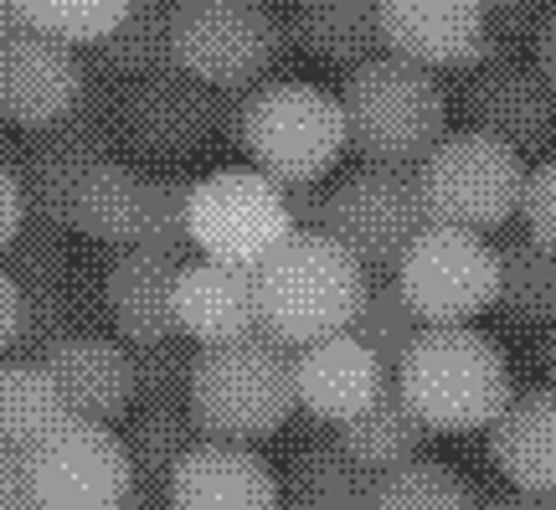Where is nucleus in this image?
Listing matches in <instances>:
<instances>
[{"label":"nucleus","mask_w":556,"mask_h":510,"mask_svg":"<svg viewBox=\"0 0 556 510\" xmlns=\"http://www.w3.org/2000/svg\"><path fill=\"white\" fill-rule=\"evenodd\" d=\"M258 284V335L274 346H315L325 335L351 331L371 274L319 227H294L253 269Z\"/></svg>","instance_id":"f257e3e1"},{"label":"nucleus","mask_w":556,"mask_h":510,"mask_svg":"<svg viewBox=\"0 0 556 510\" xmlns=\"http://www.w3.org/2000/svg\"><path fill=\"white\" fill-rule=\"evenodd\" d=\"M397 387L428 423V433L490 428L505 412V402L516 397L510 361L500 356L490 335L469 331V325H428L413 340V351L402 356Z\"/></svg>","instance_id":"f03ea898"},{"label":"nucleus","mask_w":556,"mask_h":510,"mask_svg":"<svg viewBox=\"0 0 556 510\" xmlns=\"http://www.w3.org/2000/svg\"><path fill=\"white\" fill-rule=\"evenodd\" d=\"M340 109H345V129H351V150L366 165H402L413 171L417 160L448 135V99L433 67L407 62L397 52L366 58L345 73L340 88Z\"/></svg>","instance_id":"7ed1b4c3"},{"label":"nucleus","mask_w":556,"mask_h":510,"mask_svg":"<svg viewBox=\"0 0 556 510\" xmlns=\"http://www.w3.org/2000/svg\"><path fill=\"white\" fill-rule=\"evenodd\" d=\"M191 418L206 438L253 444L289 423L294 402V361L268 335H242L227 346H206L191 372Z\"/></svg>","instance_id":"20e7f679"},{"label":"nucleus","mask_w":556,"mask_h":510,"mask_svg":"<svg viewBox=\"0 0 556 510\" xmlns=\"http://www.w3.org/2000/svg\"><path fill=\"white\" fill-rule=\"evenodd\" d=\"M238 139L248 160L278 186L319 181L351 150L345 109L336 94H325L315 83H263L238 103Z\"/></svg>","instance_id":"39448f33"},{"label":"nucleus","mask_w":556,"mask_h":510,"mask_svg":"<svg viewBox=\"0 0 556 510\" xmlns=\"http://www.w3.org/2000/svg\"><path fill=\"white\" fill-rule=\"evenodd\" d=\"M413 176L428 222L464 227V233H490V227L520 212L526 160H520L516 145L484 135V129H458V135H443L417 160Z\"/></svg>","instance_id":"423d86ee"},{"label":"nucleus","mask_w":556,"mask_h":510,"mask_svg":"<svg viewBox=\"0 0 556 510\" xmlns=\"http://www.w3.org/2000/svg\"><path fill=\"white\" fill-rule=\"evenodd\" d=\"M283 26L268 0H176L170 5V58L180 73L217 94H238L274 67Z\"/></svg>","instance_id":"0eeeda50"},{"label":"nucleus","mask_w":556,"mask_h":510,"mask_svg":"<svg viewBox=\"0 0 556 510\" xmlns=\"http://www.w3.org/2000/svg\"><path fill=\"white\" fill-rule=\"evenodd\" d=\"M26 506L37 510H124L135 500V464L109 423L62 418L37 449L21 453Z\"/></svg>","instance_id":"6e6552de"},{"label":"nucleus","mask_w":556,"mask_h":510,"mask_svg":"<svg viewBox=\"0 0 556 510\" xmlns=\"http://www.w3.org/2000/svg\"><path fill=\"white\" fill-rule=\"evenodd\" d=\"M186 233L201 258L258 269L294 233V212L274 176H263L258 165H232V171H212V176L191 181Z\"/></svg>","instance_id":"1a4fd4ad"},{"label":"nucleus","mask_w":556,"mask_h":510,"mask_svg":"<svg viewBox=\"0 0 556 510\" xmlns=\"http://www.w3.org/2000/svg\"><path fill=\"white\" fill-rule=\"evenodd\" d=\"M114 103H119V83L88 73V94L78 109L58 124H47L26 145V171H21V191H26V216L52 222V227H73V191L78 181L114 156Z\"/></svg>","instance_id":"9d476101"},{"label":"nucleus","mask_w":556,"mask_h":510,"mask_svg":"<svg viewBox=\"0 0 556 510\" xmlns=\"http://www.w3.org/2000/svg\"><path fill=\"white\" fill-rule=\"evenodd\" d=\"M397 289L422 325H469L500 295V253L479 233L422 222L397 263Z\"/></svg>","instance_id":"9b49d317"},{"label":"nucleus","mask_w":556,"mask_h":510,"mask_svg":"<svg viewBox=\"0 0 556 510\" xmlns=\"http://www.w3.org/2000/svg\"><path fill=\"white\" fill-rule=\"evenodd\" d=\"M422 197L417 176L402 165H366L345 176L325 197L319 233L336 237L345 253L356 258L366 274H397L407 242L422 233Z\"/></svg>","instance_id":"f8f14e48"},{"label":"nucleus","mask_w":556,"mask_h":510,"mask_svg":"<svg viewBox=\"0 0 556 510\" xmlns=\"http://www.w3.org/2000/svg\"><path fill=\"white\" fill-rule=\"evenodd\" d=\"M222 119L227 114L217 103V88L197 83L180 67H160L150 78L119 83V103H114V135L129 156L155 160V165H176V160H191L197 150L212 145Z\"/></svg>","instance_id":"ddd939ff"},{"label":"nucleus","mask_w":556,"mask_h":510,"mask_svg":"<svg viewBox=\"0 0 556 510\" xmlns=\"http://www.w3.org/2000/svg\"><path fill=\"white\" fill-rule=\"evenodd\" d=\"M83 94H88V67H83L78 47L41 37L31 26L0 41V119L5 124L37 135L73 114Z\"/></svg>","instance_id":"4468645a"},{"label":"nucleus","mask_w":556,"mask_h":510,"mask_svg":"<svg viewBox=\"0 0 556 510\" xmlns=\"http://www.w3.org/2000/svg\"><path fill=\"white\" fill-rule=\"evenodd\" d=\"M387 52L422 67H475L495 58L484 41V0H377Z\"/></svg>","instance_id":"2eb2a0df"},{"label":"nucleus","mask_w":556,"mask_h":510,"mask_svg":"<svg viewBox=\"0 0 556 510\" xmlns=\"http://www.w3.org/2000/svg\"><path fill=\"white\" fill-rule=\"evenodd\" d=\"M464 109H469L475 129L505 139L516 150H536L556 129V88L541 78V67L510 58L475 62V78L464 83Z\"/></svg>","instance_id":"dca6fc26"},{"label":"nucleus","mask_w":556,"mask_h":510,"mask_svg":"<svg viewBox=\"0 0 556 510\" xmlns=\"http://www.w3.org/2000/svg\"><path fill=\"white\" fill-rule=\"evenodd\" d=\"M387 387V366L361 346L351 331L325 335L315 346H299L294 356V402L319 423H351Z\"/></svg>","instance_id":"f3484780"},{"label":"nucleus","mask_w":556,"mask_h":510,"mask_svg":"<svg viewBox=\"0 0 556 510\" xmlns=\"http://www.w3.org/2000/svg\"><path fill=\"white\" fill-rule=\"evenodd\" d=\"M176 325L191 346H227L242 335H258V284L253 269L197 258L176 274Z\"/></svg>","instance_id":"a211bd4d"},{"label":"nucleus","mask_w":556,"mask_h":510,"mask_svg":"<svg viewBox=\"0 0 556 510\" xmlns=\"http://www.w3.org/2000/svg\"><path fill=\"white\" fill-rule=\"evenodd\" d=\"M41 361L67 402V418L114 423L139 402L129 346H114L103 335H62L58 346L41 351Z\"/></svg>","instance_id":"6ab92c4d"},{"label":"nucleus","mask_w":556,"mask_h":510,"mask_svg":"<svg viewBox=\"0 0 556 510\" xmlns=\"http://www.w3.org/2000/svg\"><path fill=\"white\" fill-rule=\"evenodd\" d=\"M176 253H155V248H119V258L103 274V304L124 346H155L180 335L176 325Z\"/></svg>","instance_id":"aec40b11"},{"label":"nucleus","mask_w":556,"mask_h":510,"mask_svg":"<svg viewBox=\"0 0 556 510\" xmlns=\"http://www.w3.org/2000/svg\"><path fill=\"white\" fill-rule=\"evenodd\" d=\"M170 510H278V480L242 444H197L170 474Z\"/></svg>","instance_id":"412c9836"},{"label":"nucleus","mask_w":556,"mask_h":510,"mask_svg":"<svg viewBox=\"0 0 556 510\" xmlns=\"http://www.w3.org/2000/svg\"><path fill=\"white\" fill-rule=\"evenodd\" d=\"M155 176H139L119 156L99 160L73 191V227L103 248H139L150 233Z\"/></svg>","instance_id":"4be33fe9"},{"label":"nucleus","mask_w":556,"mask_h":510,"mask_svg":"<svg viewBox=\"0 0 556 510\" xmlns=\"http://www.w3.org/2000/svg\"><path fill=\"white\" fill-rule=\"evenodd\" d=\"M490 459L516 490H556V387H536L505 402V412L490 423Z\"/></svg>","instance_id":"5701e85b"},{"label":"nucleus","mask_w":556,"mask_h":510,"mask_svg":"<svg viewBox=\"0 0 556 510\" xmlns=\"http://www.w3.org/2000/svg\"><path fill=\"white\" fill-rule=\"evenodd\" d=\"M299 41L325 62L356 67L366 58H381V5L377 0H294Z\"/></svg>","instance_id":"b1692460"},{"label":"nucleus","mask_w":556,"mask_h":510,"mask_svg":"<svg viewBox=\"0 0 556 510\" xmlns=\"http://www.w3.org/2000/svg\"><path fill=\"white\" fill-rule=\"evenodd\" d=\"M62 418H67V402H62L58 382H52L41 356L0 361V444L5 449H37Z\"/></svg>","instance_id":"393cba45"},{"label":"nucleus","mask_w":556,"mask_h":510,"mask_svg":"<svg viewBox=\"0 0 556 510\" xmlns=\"http://www.w3.org/2000/svg\"><path fill=\"white\" fill-rule=\"evenodd\" d=\"M345 453H356L366 470H392V464H407L422 453L428 444V423L413 412V402L402 397V387H381V397L371 402L366 412H356L351 423H340V438H336Z\"/></svg>","instance_id":"a878e982"},{"label":"nucleus","mask_w":556,"mask_h":510,"mask_svg":"<svg viewBox=\"0 0 556 510\" xmlns=\"http://www.w3.org/2000/svg\"><path fill=\"white\" fill-rule=\"evenodd\" d=\"M283 495L299 510H371L377 495V470H366L356 453L340 444L304 449L283 474Z\"/></svg>","instance_id":"bb28decb"},{"label":"nucleus","mask_w":556,"mask_h":510,"mask_svg":"<svg viewBox=\"0 0 556 510\" xmlns=\"http://www.w3.org/2000/svg\"><path fill=\"white\" fill-rule=\"evenodd\" d=\"M93 67L114 83L150 78L160 67H176L170 58V0H135L129 16L93 41Z\"/></svg>","instance_id":"cd10ccee"},{"label":"nucleus","mask_w":556,"mask_h":510,"mask_svg":"<svg viewBox=\"0 0 556 510\" xmlns=\"http://www.w3.org/2000/svg\"><path fill=\"white\" fill-rule=\"evenodd\" d=\"M197 418L186 402H144V412H135V423L124 433V449L135 464V495L165 485L170 490V474L186 453L197 449Z\"/></svg>","instance_id":"c85d7f7f"},{"label":"nucleus","mask_w":556,"mask_h":510,"mask_svg":"<svg viewBox=\"0 0 556 510\" xmlns=\"http://www.w3.org/2000/svg\"><path fill=\"white\" fill-rule=\"evenodd\" d=\"M495 310L520 325H556V253H546L536 237H516L500 248Z\"/></svg>","instance_id":"c756f323"},{"label":"nucleus","mask_w":556,"mask_h":510,"mask_svg":"<svg viewBox=\"0 0 556 510\" xmlns=\"http://www.w3.org/2000/svg\"><path fill=\"white\" fill-rule=\"evenodd\" d=\"M422 331H428V325H422L413 314V304L402 299L397 278H371V289H366L356 320H351V335H356L361 346L377 356L387 372H397L402 356L413 351V340Z\"/></svg>","instance_id":"7c9ffc66"},{"label":"nucleus","mask_w":556,"mask_h":510,"mask_svg":"<svg viewBox=\"0 0 556 510\" xmlns=\"http://www.w3.org/2000/svg\"><path fill=\"white\" fill-rule=\"evenodd\" d=\"M371 510H475V490L433 459H407L377 474Z\"/></svg>","instance_id":"2f4dec72"},{"label":"nucleus","mask_w":556,"mask_h":510,"mask_svg":"<svg viewBox=\"0 0 556 510\" xmlns=\"http://www.w3.org/2000/svg\"><path fill=\"white\" fill-rule=\"evenodd\" d=\"M135 0H16L21 26H31L41 37H58L67 47H93L109 37Z\"/></svg>","instance_id":"473e14b6"},{"label":"nucleus","mask_w":556,"mask_h":510,"mask_svg":"<svg viewBox=\"0 0 556 510\" xmlns=\"http://www.w3.org/2000/svg\"><path fill=\"white\" fill-rule=\"evenodd\" d=\"M186 346H191L186 335H170V340H155V346H129L139 402H191L197 356L186 351Z\"/></svg>","instance_id":"72a5a7b5"},{"label":"nucleus","mask_w":556,"mask_h":510,"mask_svg":"<svg viewBox=\"0 0 556 510\" xmlns=\"http://www.w3.org/2000/svg\"><path fill=\"white\" fill-rule=\"evenodd\" d=\"M62 335H73V304H67V284L62 278H41V284H21V320L11 351L41 356L58 346Z\"/></svg>","instance_id":"f704fd0d"},{"label":"nucleus","mask_w":556,"mask_h":510,"mask_svg":"<svg viewBox=\"0 0 556 510\" xmlns=\"http://www.w3.org/2000/svg\"><path fill=\"white\" fill-rule=\"evenodd\" d=\"M186 201H191V181L180 176H155V201H150V233L139 248H155V253H186L191 233H186Z\"/></svg>","instance_id":"c9c22d12"},{"label":"nucleus","mask_w":556,"mask_h":510,"mask_svg":"<svg viewBox=\"0 0 556 510\" xmlns=\"http://www.w3.org/2000/svg\"><path fill=\"white\" fill-rule=\"evenodd\" d=\"M520 216H526V237H536L546 253H556V156L541 160L536 171L526 176Z\"/></svg>","instance_id":"e433bc0d"},{"label":"nucleus","mask_w":556,"mask_h":510,"mask_svg":"<svg viewBox=\"0 0 556 510\" xmlns=\"http://www.w3.org/2000/svg\"><path fill=\"white\" fill-rule=\"evenodd\" d=\"M541 0H484V41L490 47H516L520 37H536Z\"/></svg>","instance_id":"4c0bfd02"},{"label":"nucleus","mask_w":556,"mask_h":510,"mask_svg":"<svg viewBox=\"0 0 556 510\" xmlns=\"http://www.w3.org/2000/svg\"><path fill=\"white\" fill-rule=\"evenodd\" d=\"M21 222H26V191H21L16 165L0 160V258H5V248L16 242Z\"/></svg>","instance_id":"58836bf2"},{"label":"nucleus","mask_w":556,"mask_h":510,"mask_svg":"<svg viewBox=\"0 0 556 510\" xmlns=\"http://www.w3.org/2000/svg\"><path fill=\"white\" fill-rule=\"evenodd\" d=\"M26 500V470H21V453L0 444V510H16Z\"/></svg>","instance_id":"ea45409f"},{"label":"nucleus","mask_w":556,"mask_h":510,"mask_svg":"<svg viewBox=\"0 0 556 510\" xmlns=\"http://www.w3.org/2000/svg\"><path fill=\"white\" fill-rule=\"evenodd\" d=\"M16 320H21V284L0 269V351H11V340H16Z\"/></svg>","instance_id":"a19ab883"},{"label":"nucleus","mask_w":556,"mask_h":510,"mask_svg":"<svg viewBox=\"0 0 556 510\" xmlns=\"http://www.w3.org/2000/svg\"><path fill=\"white\" fill-rule=\"evenodd\" d=\"M536 67H541V78L556 88V11L552 16H541V26H536Z\"/></svg>","instance_id":"79ce46f5"},{"label":"nucleus","mask_w":556,"mask_h":510,"mask_svg":"<svg viewBox=\"0 0 556 510\" xmlns=\"http://www.w3.org/2000/svg\"><path fill=\"white\" fill-rule=\"evenodd\" d=\"M11 32H21V11H16V0H0V41L11 37Z\"/></svg>","instance_id":"37998d69"},{"label":"nucleus","mask_w":556,"mask_h":510,"mask_svg":"<svg viewBox=\"0 0 556 510\" xmlns=\"http://www.w3.org/2000/svg\"><path fill=\"white\" fill-rule=\"evenodd\" d=\"M541 366H546V376H552V387H556V331L546 335V346H541Z\"/></svg>","instance_id":"c03bdc74"},{"label":"nucleus","mask_w":556,"mask_h":510,"mask_svg":"<svg viewBox=\"0 0 556 510\" xmlns=\"http://www.w3.org/2000/svg\"><path fill=\"white\" fill-rule=\"evenodd\" d=\"M484 510H541V506H536V500H495V506H484Z\"/></svg>","instance_id":"a18cd8bd"},{"label":"nucleus","mask_w":556,"mask_h":510,"mask_svg":"<svg viewBox=\"0 0 556 510\" xmlns=\"http://www.w3.org/2000/svg\"><path fill=\"white\" fill-rule=\"evenodd\" d=\"M16 510H37V506H26V500H21V506H16Z\"/></svg>","instance_id":"49530a36"},{"label":"nucleus","mask_w":556,"mask_h":510,"mask_svg":"<svg viewBox=\"0 0 556 510\" xmlns=\"http://www.w3.org/2000/svg\"><path fill=\"white\" fill-rule=\"evenodd\" d=\"M289 510H299V506H289Z\"/></svg>","instance_id":"de8ad7c7"},{"label":"nucleus","mask_w":556,"mask_h":510,"mask_svg":"<svg viewBox=\"0 0 556 510\" xmlns=\"http://www.w3.org/2000/svg\"><path fill=\"white\" fill-rule=\"evenodd\" d=\"M170 5H176V0H170Z\"/></svg>","instance_id":"09e8293b"}]
</instances>
